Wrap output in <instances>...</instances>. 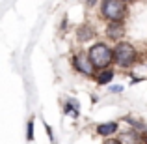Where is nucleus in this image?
I'll return each mask as SVG.
<instances>
[{"instance_id": "11", "label": "nucleus", "mask_w": 147, "mask_h": 144, "mask_svg": "<svg viewBox=\"0 0 147 144\" xmlns=\"http://www.w3.org/2000/svg\"><path fill=\"white\" fill-rule=\"evenodd\" d=\"M121 90H123L121 86H112V88H110V92H121Z\"/></svg>"}, {"instance_id": "12", "label": "nucleus", "mask_w": 147, "mask_h": 144, "mask_svg": "<svg viewBox=\"0 0 147 144\" xmlns=\"http://www.w3.org/2000/svg\"><path fill=\"white\" fill-rule=\"evenodd\" d=\"M95 2H97V0H88V6H93Z\"/></svg>"}, {"instance_id": "13", "label": "nucleus", "mask_w": 147, "mask_h": 144, "mask_svg": "<svg viewBox=\"0 0 147 144\" xmlns=\"http://www.w3.org/2000/svg\"><path fill=\"white\" fill-rule=\"evenodd\" d=\"M123 2H125V4H129V2H134V0H123Z\"/></svg>"}, {"instance_id": "1", "label": "nucleus", "mask_w": 147, "mask_h": 144, "mask_svg": "<svg viewBox=\"0 0 147 144\" xmlns=\"http://www.w3.org/2000/svg\"><path fill=\"white\" fill-rule=\"evenodd\" d=\"M88 54H90L91 62H93V66L97 69H106L108 66L114 62V49H110L106 43L91 45L90 51H88Z\"/></svg>"}, {"instance_id": "2", "label": "nucleus", "mask_w": 147, "mask_h": 144, "mask_svg": "<svg viewBox=\"0 0 147 144\" xmlns=\"http://www.w3.org/2000/svg\"><path fill=\"white\" fill-rule=\"evenodd\" d=\"M100 13L110 23H121L127 15V6L123 0H102Z\"/></svg>"}, {"instance_id": "4", "label": "nucleus", "mask_w": 147, "mask_h": 144, "mask_svg": "<svg viewBox=\"0 0 147 144\" xmlns=\"http://www.w3.org/2000/svg\"><path fill=\"white\" fill-rule=\"evenodd\" d=\"M73 66H75V69L78 73H82V75H86V77H93V75H97V68L93 66V62H91V58H90V54H84V53H80V54H75L73 56Z\"/></svg>"}, {"instance_id": "5", "label": "nucleus", "mask_w": 147, "mask_h": 144, "mask_svg": "<svg viewBox=\"0 0 147 144\" xmlns=\"http://www.w3.org/2000/svg\"><path fill=\"white\" fill-rule=\"evenodd\" d=\"M97 133L100 137H110V135L117 133V122H106V124H100L97 127Z\"/></svg>"}, {"instance_id": "10", "label": "nucleus", "mask_w": 147, "mask_h": 144, "mask_svg": "<svg viewBox=\"0 0 147 144\" xmlns=\"http://www.w3.org/2000/svg\"><path fill=\"white\" fill-rule=\"evenodd\" d=\"M102 144H121V141H119V139H106Z\"/></svg>"}, {"instance_id": "3", "label": "nucleus", "mask_w": 147, "mask_h": 144, "mask_svg": "<svg viewBox=\"0 0 147 144\" xmlns=\"http://www.w3.org/2000/svg\"><path fill=\"white\" fill-rule=\"evenodd\" d=\"M136 62V49L127 41H117L114 47V64L119 68H130Z\"/></svg>"}, {"instance_id": "7", "label": "nucleus", "mask_w": 147, "mask_h": 144, "mask_svg": "<svg viewBox=\"0 0 147 144\" xmlns=\"http://www.w3.org/2000/svg\"><path fill=\"white\" fill-rule=\"evenodd\" d=\"M114 75H115V73L112 71L110 68H106V69H100V71L97 73V83L100 84V86H102V84H108L112 79H114Z\"/></svg>"}, {"instance_id": "8", "label": "nucleus", "mask_w": 147, "mask_h": 144, "mask_svg": "<svg viewBox=\"0 0 147 144\" xmlns=\"http://www.w3.org/2000/svg\"><path fill=\"white\" fill-rule=\"evenodd\" d=\"M65 112L71 114L73 118H76V116H78V101L76 99H69L67 103H65Z\"/></svg>"}, {"instance_id": "9", "label": "nucleus", "mask_w": 147, "mask_h": 144, "mask_svg": "<svg viewBox=\"0 0 147 144\" xmlns=\"http://www.w3.org/2000/svg\"><path fill=\"white\" fill-rule=\"evenodd\" d=\"M26 141H34V118H30L28 126H26Z\"/></svg>"}, {"instance_id": "6", "label": "nucleus", "mask_w": 147, "mask_h": 144, "mask_svg": "<svg viewBox=\"0 0 147 144\" xmlns=\"http://www.w3.org/2000/svg\"><path fill=\"white\" fill-rule=\"evenodd\" d=\"M106 34H108L110 40L119 41V36L123 34V25H121V23H110L108 28H106Z\"/></svg>"}]
</instances>
